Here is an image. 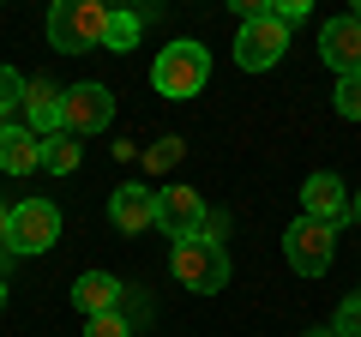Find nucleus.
<instances>
[{
  "mask_svg": "<svg viewBox=\"0 0 361 337\" xmlns=\"http://www.w3.org/2000/svg\"><path fill=\"white\" fill-rule=\"evenodd\" d=\"M103 37H109V6L103 0H54V13H49V49L54 54L103 49Z\"/></svg>",
  "mask_w": 361,
  "mask_h": 337,
  "instance_id": "nucleus-1",
  "label": "nucleus"
},
{
  "mask_svg": "<svg viewBox=\"0 0 361 337\" xmlns=\"http://www.w3.org/2000/svg\"><path fill=\"white\" fill-rule=\"evenodd\" d=\"M169 271L180 277V289H193V295H217V289H229V247L205 241V235H193V241H175V253H169Z\"/></svg>",
  "mask_w": 361,
  "mask_h": 337,
  "instance_id": "nucleus-2",
  "label": "nucleus"
},
{
  "mask_svg": "<svg viewBox=\"0 0 361 337\" xmlns=\"http://www.w3.org/2000/svg\"><path fill=\"white\" fill-rule=\"evenodd\" d=\"M205 78H211V54H205V42H169L163 54L151 61V85H157V97H199L205 91Z\"/></svg>",
  "mask_w": 361,
  "mask_h": 337,
  "instance_id": "nucleus-3",
  "label": "nucleus"
},
{
  "mask_svg": "<svg viewBox=\"0 0 361 337\" xmlns=\"http://www.w3.org/2000/svg\"><path fill=\"white\" fill-rule=\"evenodd\" d=\"M54 241H61V211H54L49 199H25V205H13V223H6V253L30 259V253H49Z\"/></svg>",
  "mask_w": 361,
  "mask_h": 337,
  "instance_id": "nucleus-4",
  "label": "nucleus"
},
{
  "mask_svg": "<svg viewBox=\"0 0 361 337\" xmlns=\"http://www.w3.org/2000/svg\"><path fill=\"white\" fill-rule=\"evenodd\" d=\"M115 121V91L109 85H66L61 91V133L85 139V133H103Z\"/></svg>",
  "mask_w": 361,
  "mask_h": 337,
  "instance_id": "nucleus-5",
  "label": "nucleus"
},
{
  "mask_svg": "<svg viewBox=\"0 0 361 337\" xmlns=\"http://www.w3.org/2000/svg\"><path fill=\"white\" fill-rule=\"evenodd\" d=\"M331 253H337V229H325V223H313V217L289 223V235H283V259H289V271H301V277H325V271H331Z\"/></svg>",
  "mask_w": 361,
  "mask_h": 337,
  "instance_id": "nucleus-6",
  "label": "nucleus"
},
{
  "mask_svg": "<svg viewBox=\"0 0 361 337\" xmlns=\"http://www.w3.org/2000/svg\"><path fill=\"white\" fill-rule=\"evenodd\" d=\"M283 49H289V30L277 25V18H247L241 30H235V66L241 73H265V66H277L283 61Z\"/></svg>",
  "mask_w": 361,
  "mask_h": 337,
  "instance_id": "nucleus-7",
  "label": "nucleus"
},
{
  "mask_svg": "<svg viewBox=\"0 0 361 337\" xmlns=\"http://www.w3.org/2000/svg\"><path fill=\"white\" fill-rule=\"evenodd\" d=\"M205 199L193 193V187H157V229L169 235V241H193L199 229H205Z\"/></svg>",
  "mask_w": 361,
  "mask_h": 337,
  "instance_id": "nucleus-8",
  "label": "nucleus"
},
{
  "mask_svg": "<svg viewBox=\"0 0 361 337\" xmlns=\"http://www.w3.org/2000/svg\"><path fill=\"white\" fill-rule=\"evenodd\" d=\"M319 61L331 66L337 78H355L361 73V25H355V18H325V25H319Z\"/></svg>",
  "mask_w": 361,
  "mask_h": 337,
  "instance_id": "nucleus-9",
  "label": "nucleus"
},
{
  "mask_svg": "<svg viewBox=\"0 0 361 337\" xmlns=\"http://www.w3.org/2000/svg\"><path fill=\"white\" fill-rule=\"evenodd\" d=\"M301 205H307V217L325 223V229H343L349 223V193H343V181H337L331 168H319V175L301 181Z\"/></svg>",
  "mask_w": 361,
  "mask_h": 337,
  "instance_id": "nucleus-10",
  "label": "nucleus"
},
{
  "mask_svg": "<svg viewBox=\"0 0 361 337\" xmlns=\"http://www.w3.org/2000/svg\"><path fill=\"white\" fill-rule=\"evenodd\" d=\"M109 223H115L121 235L157 229V187H115V193H109Z\"/></svg>",
  "mask_w": 361,
  "mask_h": 337,
  "instance_id": "nucleus-11",
  "label": "nucleus"
},
{
  "mask_svg": "<svg viewBox=\"0 0 361 337\" xmlns=\"http://www.w3.org/2000/svg\"><path fill=\"white\" fill-rule=\"evenodd\" d=\"M121 301H127V283L109 271H78L73 283V307L85 313V319H97V313H121Z\"/></svg>",
  "mask_w": 361,
  "mask_h": 337,
  "instance_id": "nucleus-12",
  "label": "nucleus"
},
{
  "mask_svg": "<svg viewBox=\"0 0 361 337\" xmlns=\"http://www.w3.org/2000/svg\"><path fill=\"white\" fill-rule=\"evenodd\" d=\"M0 168H6V175L42 168V139L30 127H0Z\"/></svg>",
  "mask_w": 361,
  "mask_h": 337,
  "instance_id": "nucleus-13",
  "label": "nucleus"
},
{
  "mask_svg": "<svg viewBox=\"0 0 361 337\" xmlns=\"http://www.w3.org/2000/svg\"><path fill=\"white\" fill-rule=\"evenodd\" d=\"M25 115H30V133H61V85L25 78Z\"/></svg>",
  "mask_w": 361,
  "mask_h": 337,
  "instance_id": "nucleus-14",
  "label": "nucleus"
},
{
  "mask_svg": "<svg viewBox=\"0 0 361 337\" xmlns=\"http://www.w3.org/2000/svg\"><path fill=\"white\" fill-rule=\"evenodd\" d=\"M42 168H49V175H73L78 168V139L73 133H49V139H42Z\"/></svg>",
  "mask_w": 361,
  "mask_h": 337,
  "instance_id": "nucleus-15",
  "label": "nucleus"
},
{
  "mask_svg": "<svg viewBox=\"0 0 361 337\" xmlns=\"http://www.w3.org/2000/svg\"><path fill=\"white\" fill-rule=\"evenodd\" d=\"M139 30H145V13H127V6H109V37H103V49H115V54H127L133 42H139Z\"/></svg>",
  "mask_w": 361,
  "mask_h": 337,
  "instance_id": "nucleus-16",
  "label": "nucleus"
},
{
  "mask_svg": "<svg viewBox=\"0 0 361 337\" xmlns=\"http://www.w3.org/2000/svg\"><path fill=\"white\" fill-rule=\"evenodd\" d=\"M13 109H25V78L13 66H0V121L13 115Z\"/></svg>",
  "mask_w": 361,
  "mask_h": 337,
  "instance_id": "nucleus-17",
  "label": "nucleus"
},
{
  "mask_svg": "<svg viewBox=\"0 0 361 337\" xmlns=\"http://www.w3.org/2000/svg\"><path fill=\"white\" fill-rule=\"evenodd\" d=\"M337 115H343V121H361V73H355V78H337Z\"/></svg>",
  "mask_w": 361,
  "mask_h": 337,
  "instance_id": "nucleus-18",
  "label": "nucleus"
},
{
  "mask_svg": "<svg viewBox=\"0 0 361 337\" xmlns=\"http://www.w3.org/2000/svg\"><path fill=\"white\" fill-rule=\"evenodd\" d=\"M85 337H133L127 313H97V319H85Z\"/></svg>",
  "mask_w": 361,
  "mask_h": 337,
  "instance_id": "nucleus-19",
  "label": "nucleus"
},
{
  "mask_svg": "<svg viewBox=\"0 0 361 337\" xmlns=\"http://www.w3.org/2000/svg\"><path fill=\"white\" fill-rule=\"evenodd\" d=\"M180 151H187L180 139H157L151 151H145V168H175V163H180Z\"/></svg>",
  "mask_w": 361,
  "mask_h": 337,
  "instance_id": "nucleus-20",
  "label": "nucleus"
},
{
  "mask_svg": "<svg viewBox=\"0 0 361 337\" xmlns=\"http://www.w3.org/2000/svg\"><path fill=\"white\" fill-rule=\"evenodd\" d=\"M331 331H337V337H361V295H349L343 307H337V319H331Z\"/></svg>",
  "mask_w": 361,
  "mask_h": 337,
  "instance_id": "nucleus-21",
  "label": "nucleus"
},
{
  "mask_svg": "<svg viewBox=\"0 0 361 337\" xmlns=\"http://www.w3.org/2000/svg\"><path fill=\"white\" fill-rule=\"evenodd\" d=\"M271 18H277V25H301V18H307V0H277V6H271Z\"/></svg>",
  "mask_w": 361,
  "mask_h": 337,
  "instance_id": "nucleus-22",
  "label": "nucleus"
},
{
  "mask_svg": "<svg viewBox=\"0 0 361 337\" xmlns=\"http://www.w3.org/2000/svg\"><path fill=\"white\" fill-rule=\"evenodd\" d=\"M199 235H205V241H229V217H223V211H205V229H199Z\"/></svg>",
  "mask_w": 361,
  "mask_h": 337,
  "instance_id": "nucleus-23",
  "label": "nucleus"
},
{
  "mask_svg": "<svg viewBox=\"0 0 361 337\" xmlns=\"http://www.w3.org/2000/svg\"><path fill=\"white\" fill-rule=\"evenodd\" d=\"M6 223H13V205L0 199V247H6Z\"/></svg>",
  "mask_w": 361,
  "mask_h": 337,
  "instance_id": "nucleus-24",
  "label": "nucleus"
},
{
  "mask_svg": "<svg viewBox=\"0 0 361 337\" xmlns=\"http://www.w3.org/2000/svg\"><path fill=\"white\" fill-rule=\"evenodd\" d=\"M349 217H355V223H361V193H355V199H349Z\"/></svg>",
  "mask_w": 361,
  "mask_h": 337,
  "instance_id": "nucleus-25",
  "label": "nucleus"
},
{
  "mask_svg": "<svg viewBox=\"0 0 361 337\" xmlns=\"http://www.w3.org/2000/svg\"><path fill=\"white\" fill-rule=\"evenodd\" d=\"M349 18H355V25H361V0H355V13H349Z\"/></svg>",
  "mask_w": 361,
  "mask_h": 337,
  "instance_id": "nucleus-26",
  "label": "nucleus"
},
{
  "mask_svg": "<svg viewBox=\"0 0 361 337\" xmlns=\"http://www.w3.org/2000/svg\"><path fill=\"white\" fill-rule=\"evenodd\" d=\"M307 337H337V331H307Z\"/></svg>",
  "mask_w": 361,
  "mask_h": 337,
  "instance_id": "nucleus-27",
  "label": "nucleus"
},
{
  "mask_svg": "<svg viewBox=\"0 0 361 337\" xmlns=\"http://www.w3.org/2000/svg\"><path fill=\"white\" fill-rule=\"evenodd\" d=\"M0 307H6V283H0Z\"/></svg>",
  "mask_w": 361,
  "mask_h": 337,
  "instance_id": "nucleus-28",
  "label": "nucleus"
}]
</instances>
